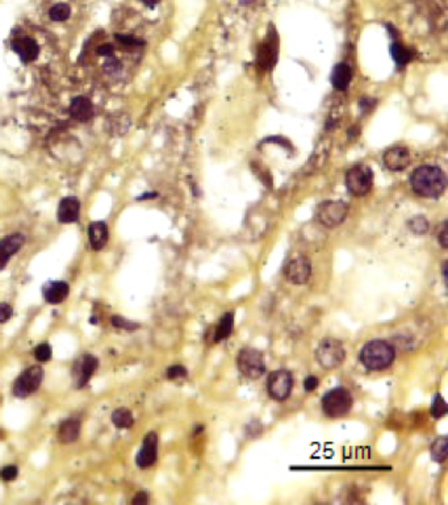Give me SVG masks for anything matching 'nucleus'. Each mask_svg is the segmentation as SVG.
Here are the masks:
<instances>
[{"instance_id": "393cba45", "label": "nucleus", "mask_w": 448, "mask_h": 505, "mask_svg": "<svg viewBox=\"0 0 448 505\" xmlns=\"http://www.w3.org/2000/svg\"><path fill=\"white\" fill-rule=\"evenodd\" d=\"M111 420H112L113 425L116 426L117 429H129L134 425L133 413H131L130 409L125 407L114 409L112 416H111Z\"/></svg>"}, {"instance_id": "5701e85b", "label": "nucleus", "mask_w": 448, "mask_h": 505, "mask_svg": "<svg viewBox=\"0 0 448 505\" xmlns=\"http://www.w3.org/2000/svg\"><path fill=\"white\" fill-rule=\"evenodd\" d=\"M352 80V70L347 63H338L332 73V83L338 91H346Z\"/></svg>"}, {"instance_id": "a878e982", "label": "nucleus", "mask_w": 448, "mask_h": 505, "mask_svg": "<svg viewBox=\"0 0 448 505\" xmlns=\"http://www.w3.org/2000/svg\"><path fill=\"white\" fill-rule=\"evenodd\" d=\"M430 453H431V458L434 461L439 463V465H443L446 461H447L448 457V440L446 437H441V438H437L434 441L433 445L430 447Z\"/></svg>"}, {"instance_id": "79ce46f5", "label": "nucleus", "mask_w": 448, "mask_h": 505, "mask_svg": "<svg viewBox=\"0 0 448 505\" xmlns=\"http://www.w3.org/2000/svg\"><path fill=\"white\" fill-rule=\"evenodd\" d=\"M149 503V495L141 491L138 494H135V496L131 500V504L133 505H146Z\"/></svg>"}, {"instance_id": "473e14b6", "label": "nucleus", "mask_w": 448, "mask_h": 505, "mask_svg": "<svg viewBox=\"0 0 448 505\" xmlns=\"http://www.w3.org/2000/svg\"><path fill=\"white\" fill-rule=\"evenodd\" d=\"M114 38L118 41V44L122 45V46H125V47H141V46H145L146 45L145 41L141 40V38H137V37H133V36L116 34V36H114Z\"/></svg>"}, {"instance_id": "dca6fc26", "label": "nucleus", "mask_w": 448, "mask_h": 505, "mask_svg": "<svg viewBox=\"0 0 448 505\" xmlns=\"http://www.w3.org/2000/svg\"><path fill=\"white\" fill-rule=\"evenodd\" d=\"M258 65L264 70H271L273 66L276 65L277 61V38L273 34V37L268 36V40L264 41L258 50V57H256Z\"/></svg>"}, {"instance_id": "7c9ffc66", "label": "nucleus", "mask_w": 448, "mask_h": 505, "mask_svg": "<svg viewBox=\"0 0 448 505\" xmlns=\"http://www.w3.org/2000/svg\"><path fill=\"white\" fill-rule=\"evenodd\" d=\"M408 225L409 229L412 230L414 234H425L429 230V221L423 216H416V217L410 218Z\"/></svg>"}, {"instance_id": "cd10ccee", "label": "nucleus", "mask_w": 448, "mask_h": 505, "mask_svg": "<svg viewBox=\"0 0 448 505\" xmlns=\"http://www.w3.org/2000/svg\"><path fill=\"white\" fill-rule=\"evenodd\" d=\"M71 15V8L66 3H58L53 5L49 11V16L53 21H65Z\"/></svg>"}, {"instance_id": "e433bc0d", "label": "nucleus", "mask_w": 448, "mask_h": 505, "mask_svg": "<svg viewBox=\"0 0 448 505\" xmlns=\"http://www.w3.org/2000/svg\"><path fill=\"white\" fill-rule=\"evenodd\" d=\"M13 315V308L9 303H0V324L7 323Z\"/></svg>"}, {"instance_id": "ddd939ff", "label": "nucleus", "mask_w": 448, "mask_h": 505, "mask_svg": "<svg viewBox=\"0 0 448 505\" xmlns=\"http://www.w3.org/2000/svg\"><path fill=\"white\" fill-rule=\"evenodd\" d=\"M25 244V236L21 233L8 234L0 240V271L5 269L9 259Z\"/></svg>"}, {"instance_id": "c03bdc74", "label": "nucleus", "mask_w": 448, "mask_h": 505, "mask_svg": "<svg viewBox=\"0 0 448 505\" xmlns=\"http://www.w3.org/2000/svg\"><path fill=\"white\" fill-rule=\"evenodd\" d=\"M142 1L146 4V5H147V7H154V5H155V4H157L159 0H142Z\"/></svg>"}, {"instance_id": "412c9836", "label": "nucleus", "mask_w": 448, "mask_h": 505, "mask_svg": "<svg viewBox=\"0 0 448 505\" xmlns=\"http://www.w3.org/2000/svg\"><path fill=\"white\" fill-rule=\"evenodd\" d=\"M108 237H110V232H108V225L106 221H94L88 226L90 244L95 251L104 249L108 242Z\"/></svg>"}, {"instance_id": "2f4dec72", "label": "nucleus", "mask_w": 448, "mask_h": 505, "mask_svg": "<svg viewBox=\"0 0 448 505\" xmlns=\"http://www.w3.org/2000/svg\"><path fill=\"white\" fill-rule=\"evenodd\" d=\"M51 355H53V350H51V346L46 342H42L40 345H37L34 347V358H36L40 363H46L51 359Z\"/></svg>"}, {"instance_id": "f257e3e1", "label": "nucleus", "mask_w": 448, "mask_h": 505, "mask_svg": "<svg viewBox=\"0 0 448 505\" xmlns=\"http://www.w3.org/2000/svg\"><path fill=\"white\" fill-rule=\"evenodd\" d=\"M410 183L417 195L437 199L443 195L447 187V178L442 168L431 165L421 166L413 171Z\"/></svg>"}, {"instance_id": "c85d7f7f", "label": "nucleus", "mask_w": 448, "mask_h": 505, "mask_svg": "<svg viewBox=\"0 0 448 505\" xmlns=\"http://www.w3.org/2000/svg\"><path fill=\"white\" fill-rule=\"evenodd\" d=\"M111 323H112V325L116 328V329H122V331L126 332H134L137 331V329H139L138 323L128 320V319H125V317L121 316V315H114V316H112Z\"/></svg>"}, {"instance_id": "f8f14e48", "label": "nucleus", "mask_w": 448, "mask_h": 505, "mask_svg": "<svg viewBox=\"0 0 448 505\" xmlns=\"http://www.w3.org/2000/svg\"><path fill=\"white\" fill-rule=\"evenodd\" d=\"M310 275H312V265H310L309 259L303 255L291 259L285 267L287 279L296 286L305 284L309 280Z\"/></svg>"}, {"instance_id": "7ed1b4c3", "label": "nucleus", "mask_w": 448, "mask_h": 505, "mask_svg": "<svg viewBox=\"0 0 448 505\" xmlns=\"http://www.w3.org/2000/svg\"><path fill=\"white\" fill-rule=\"evenodd\" d=\"M353 400L348 389L336 387L325 393L321 400V407L324 413L330 418H339L346 416L352 408Z\"/></svg>"}, {"instance_id": "bb28decb", "label": "nucleus", "mask_w": 448, "mask_h": 505, "mask_svg": "<svg viewBox=\"0 0 448 505\" xmlns=\"http://www.w3.org/2000/svg\"><path fill=\"white\" fill-rule=\"evenodd\" d=\"M390 54H392V58L396 62V65L398 67H404L409 63V62L413 59V53L409 49H406L402 45L394 42L392 46H390Z\"/></svg>"}, {"instance_id": "4c0bfd02", "label": "nucleus", "mask_w": 448, "mask_h": 505, "mask_svg": "<svg viewBox=\"0 0 448 505\" xmlns=\"http://www.w3.org/2000/svg\"><path fill=\"white\" fill-rule=\"evenodd\" d=\"M318 384H320V380H318L317 376L309 375V376L305 379V382H304V388H305L306 392H313V391L317 389Z\"/></svg>"}, {"instance_id": "58836bf2", "label": "nucleus", "mask_w": 448, "mask_h": 505, "mask_svg": "<svg viewBox=\"0 0 448 505\" xmlns=\"http://www.w3.org/2000/svg\"><path fill=\"white\" fill-rule=\"evenodd\" d=\"M375 104H376V102L373 100V99L364 98L360 100V103H359V107H360L361 112L365 115V113H368L369 111H372V109L375 108Z\"/></svg>"}, {"instance_id": "6e6552de", "label": "nucleus", "mask_w": 448, "mask_h": 505, "mask_svg": "<svg viewBox=\"0 0 448 505\" xmlns=\"http://www.w3.org/2000/svg\"><path fill=\"white\" fill-rule=\"evenodd\" d=\"M373 185V172L365 165H355L346 174V187L353 196H364Z\"/></svg>"}, {"instance_id": "f704fd0d", "label": "nucleus", "mask_w": 448, "mask_h": 505, "mask_svg": "<svg viewBox=\"0 0 448 505\" xmlns=\"http://www.w3.org/2000/svg\"><path fill=\"white\" fill-rule=\"evenodd\" d=\"M121 69H122V65L120 63V61L112 55V57H107L106 63H104V70L106 73L108 74H117L120 73Z\"/></svg>"}, {"instance_id": "37998d69", "label": "nucleus", "mask_w": 448, "mask_h": 505, "mask_svg": "<svg viewBox=\"0 0 448 505\" xmlns=\"http://www.w3.org/2000/svg\"><path fill=\"white\" fill-rule=\"evenodd\" d=\"M155 196H157V193H154V192H151V193H149V192H146V193H143L142 196H139V197H137V200H138V201H143V200H147V199H153V197H155Z\"/></svg>"}, {"instance_id": "423d86ee", "label": "nucleus", "mask_w": 448, "mask_h": 505, "mask_svg": "<svg viewBox=\"0 0 448 505\" xmlns=\"http://www.w3.org/2000/svg\"><path fill=\"white\" fill-rule=\"evenodd\" d=\"M237 367L244 378L256 380L266 372V363L262 351L254 347H243L237 355Z\"/></svg>"}, {"instance_id": "9b49d317", "label": "nucleus", "mask_w": 448, "mask_h": 505, "mask_svg": "<svg viewBox=\"0 0 448 505\" xmlns=\"http://www.w3.org/2000/svg\"><path fill=\"white\" fill-rule=\"evenodd\" d=\"M158 434L155 432H150L145 436L142 441V446L137 453L135 457V465L139 469H149L155 465L158 459Z\"/></svg>"}, {"instance_id": "4be33fe9", "label": "nucleus", "mask_w": 448, "mask_h": 505, "mask_svg": "<svg viewBox=\"0 0 448 505\" xmlns=\"http://www.w3.org/2000/svg\"><path fill=\"white\" fill-rule=\"evenodd\" d=\"M131 125L130 117L126 113L117 112L114 115H111L106 123V128L108 133L114 137H122L129 132Z\"/></svg>"}, {"instance_id": "4468645a", "label": "nucleus", "mask_w": 448, "mask_h": 505, "mask_svg": "<svg viewBox=\"0 0 448 505\" xmlns=\"http://www.w3.org/2000/svg\"><path fill=\"white\" fill-rule=\"evenodd\" d=\"M385 168L390 171H402L410 165V153L405 146H393L384 153Z\"/></svg>"}, {"instance_id": "9d476101", "label": "nucleus", "mask_w": 448, "mask_h": 505, "mask_svg": "<svg viewBox=\"0 0 448 505\" xmlns=\"http://www.w3.org/2000/svg\"><path fill=\"white\" fill-rule=\"evenodd\" d=\"M293 388V375L291 371L280 368L271 372L267 379L268 395L276 401H284L289 397Z\"/></svg>"}, {"instance_id": "2eb2a0df", "label": "nucleus", "mask_w": 448, "mask_h": 505, "mask_svg": "<svg viewBox=\"0 0 448 505\" xmlns=\"http://www.w3.org/2000/svg\"><path fill=\"white\" fill-rule=\"evenodd\" d=\"M70 294V286L63 280H51L42 286V296L49 304H61Z\"/></svg>"}, {"instance_id": "a18cd8bd", "label": "nucleus", "mask_w": 448, "mask_h": 505, "mask_svg": "<svg viewBox=\"0 0 448 505\" xmlns=\"http://www.w3.org/2000/svg\"><path fill=\"white\" fill-rule=\"evenodd\" d=\"M443 276H445V283H447V262L443 265Z\"/></svg>"}, {"instance_id": "c9c22d12", "label": "nucleus", "mask_w": 448, "mask_h": 505, "mask_svg": "<svg viewBox=\"0 0 448 505\" xmlns=\"http://www.w3.org/2000/svg\"><path fill=\"white\" fill-rule=\"evenodd\" d=\"M18 475V469L15 465H8L4 466L3 469L0 470V478L4 480V482H12L15 480Z\"/></svg>"}, {"instance_id": "b1692460", "label": "nucleus", "mask_w": 448, "mask_h": 505, "mask_svg": "<svg viewBox=\"0 0 448 505\" xmlns=\"http://www.w3.org/2000/svg\"><path fill=\"white\" fill-rule=\"evenodd\" d=\"M234 329V313L233 312H227L225 313L220 323L217 324V328H216L215 336H213V342L219 343V342H223L225 339L230 337V335L233 333Z\"/></svg>"}, {"instance_id": "a211bd4d", "label": "nucleus", "mask_w": 448, "mask_h": 505, "mask_svg": "<svg viewBox=\"0 0 448 505\" xmlns=\"http://www.w3.org/2000/svg\"><path fill=\"white\" fill-rule=\"evenodd\" d=\"M11 46L12 50L15 51L16 54L21 58V61L25 62V63L36 61L38 54H40V46L30 37H22L18 40H13Z\"/></svg>"}, {"instance_id": "c756f323", "label": "nucleus", "mask_w": 448, "mask_h": 505, "mask_svg": "<svg viewBox=\"0 0 448 505\" xmlns=\"http://www.w3.org/2000/svg\"><path fill=\"white\" fill-rule=\"evenodd\" d=\"M431 416H433L434 418H442L443 416H446V413L448 412V407H447V403H446V400L442 397V395H435V397H434V401L433 404H431Z\"/></svg>"}, {"instance_id": "6ab92c4d", "label": "nucleus", "mask_w": 448, "mask_h": 505, "mask_svg": "<svg viewBox=\"0 0 448 505\" xmlns=\"http://www.w3.org/2000/svg\"><path fill=\"white\" fill-rule=\"evenodd\" d=\"M80 428L82 421L78 416L66 418L65 421L59 425L58 438L62 444H74L80 436Z\"/></svg>"}, {"instance_id": "a19ab883", "label": "nucleus", "mask_w": 448, "mask_h": 505, "mask_svg": "<svg viewBox=\"0 0 448 505\" xmlns=\"http://www.w3.org/2000/svg\"><path fill=\"white\" fill-rule=\"evenodd\" d=\"M447 232H448L447 222L445 221V222H443V225H442L441 232H439V236H438V240H439V244L442 245V247H443V249H447V247H448Z\"/></svg>"}, {"instance_id": "39448f33", "label": "nucleus", "mask_w": 448, "mask_h": 505, "mask_svg": "<svg viewBox=\"0 0 448 505\" xmlns=\"http://www.w3.org/2000/svg\"><path fill=\"white\" fill-rule=\"evenodd\" d=\"M44 378L45 372L41 366L38 364L29 366L16 378L12 385V393L18 399H25L38 391L44 382Z\"/></svg>"}, {"instance_id": "f03ea898", "label": "nucleus", "mask_w": 448, "mask_h": 505, "mask_svg": "<svg viewBox=\"0 0 448 505\" xmlns=\"http://www.w3.org/2000/svg\"><path fill=\"white\" fill-rule=\"evenodd\" d=\"M361 364L371 371H383L392 366L396 358L394 347L383 339H372L367 342L360 354Z\"/></svg>"}, {"instance_id": "1a4fd4ad", "label": "nucleus", "mask_w": 448, "mask_h": 505, "mask_svg": "<svg viewBox=\"0 0 448 505\" xmlns=\"http://www.w3.org/2000/svg\"><path fill=\"white\" fill-rule=\"evenodd\" d=\"M99 367L98 356L86 352L74 360L71 367V379L75 389H82L88 384Z\"/></svg>"}, {"instance_id": "0eeeda50", "label": "nucleus", "mask_w": 448, "mask_h": 505, "mask_svg": "<svg viewBox=\"0 0 448 505\" xmlns=\"http://www.w3.org/2000/svg\"><path fill=\"white\" fill-rule=\"evenodd\" d=\"M348 214V205L340 200H326L316 209V218L321 225L336 228L344 222Z\"/></svg>"}, {"instance_id": "72a5a7b5", "label": "nucleus", "mask_w": 448, "mask_h": 505, "mask_svg": "<svg viewBox=\"0 0 448 505\" xmlns=\"http://www.w3.org/2000/svg\"><path fill=\"white\" fill-rule=\"evenodd\" d=\"M167 379L170 380H179V379H186L188 372H187V368L184 366H180V364H174L171 367L167 368Z\"/></svg>"}, {"instance_id": "ea45409f", "label": "nucleus", "mask_w": 448, "mask_h": 505, "mask_svg": "<svg viewBox=\"0 0 448 505\" xmlns=\"http://www.w3.org/2000/svg\"><path fill=\"white\" fill-rule=\"evenodd\" d=\"M98 54L100 55V57H112V55H114V47H113V45L111 44H104V45H100V46L98 47Z\"/></svg>"}, {"instance_id": "f3484780", "label": "nucleus", "mask_w": 448, "mask_h": 505, "mask_svg": "<svg viewBox=\"0 0 448 505\" xmlns=\"http://www.w3.org/2000/svg\"><path fill=\"white\" fill-rule=\"evenodd\" d=\"M80 203L77 197L66 196L58 205L57 217L61 224H74L79 220Z\"/></svg>"}, {"instance_id": "aec40b11", "label": "nucleus", "mask_w": 448, "mask_h": 505, "mask_svg": "<svg viewBox=\"0 0 448 505\" xmlns=\"http://www.w3.org/2000/svg\"><path fill=\"white\" fill-rule=\"evenodd\" d=\"M70 115L80 123H87L94 117V104L90 99L78 96L70 104Z\"/></svg>"}, {"instance_id": "20e7f679", "label": "nucleus", "mask_w": 448, "mask_h": 505, "mask_svg": "<svg viewBox=\"0 0 448 505\" xmlns=\"http://www.w3.org/2000/svg\"><path fill=\"white\" fill-rule=\"evenodd\" d=\"M316 359L325 370H336L346 359V350L336 338H326L316 350Z\"/></svg>"}, {"instance_id": "49530a36", "label": "nucleus", "mask_w": 448, "mask_h": 505, "mask_svg": "<svg viewBox=\"0 0 448 505\" xmlns=\"http://www.w3.org/2000/svg\"><path fill=\"white\" fill-rule=\"evenodd\" d=\"M252 1H254V0H240V3L242 4H250L252 3Z\"/></svg>"}]
</instances>
